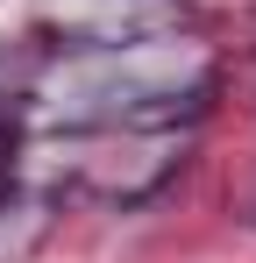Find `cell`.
<instances>
[]
</instances>
